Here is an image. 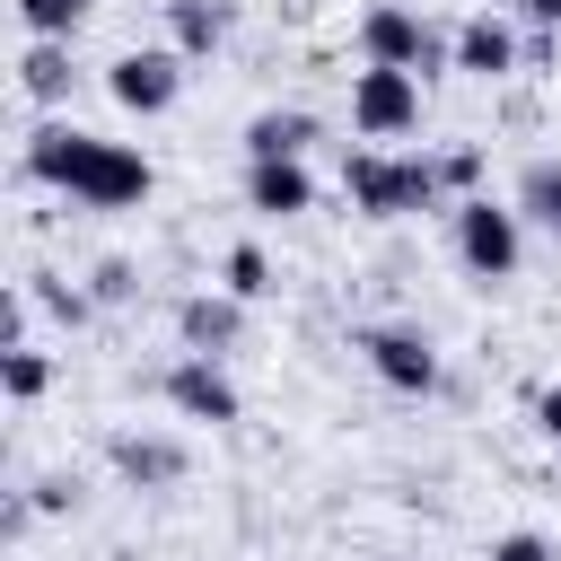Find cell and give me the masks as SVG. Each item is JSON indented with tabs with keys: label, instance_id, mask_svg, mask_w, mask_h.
Here are the masks:
<instances>
[{
	"label": "cell",
	"instance_id": "cell-1",
	"mask_svg": "<svg viewBox=\"0 0 561 561\" xmlns=\"http://www.w3.org/2000/svg\"><path fill=\"white\" fill-rule=\"evenodd\" d=\"M26 175L70 193L79 210H131L158 184L131 140H105V131H79V123H35L26 131Z\"/></svg>",
	"mask_w": 561,
	"mask_h": 561
},
{
	"label": "cell",
	"instance_id": "cell-25",
	"mask_svg": "<svg viewBox=\"0 0 561 561\" xmlns=\"http://www.w3.org/2000/svg\"><path fill=\"white\" fill-rule=\"evenodd\" d=\"M517 18H526V26H543V35H552V26H561V0H517Z\"/></svg>",
	"mask_w": 561,
	"mask_h": 561
},
{
	"label": "cell",
	"instance_id": "cell-9",
	"mask_svg": "<svg viewBox=\"0 0 561 561\" xmlns=\"http://www.w3.org/2000/svg\"><path fill=\"white\" fill-rule=\"evenodd\" d=\"M245 210H263V219H298V210H316V175H307V158H245Z\"/></svg>",
	"mask_w": 561,
	"mask_h": 561
},
{
	"label": "cell",
	"instance_id": "cell-8",
	"mask_svg": "<svg viewBox=\"0 0 561 561\" xmlns=\"http://www.w3.org/2000/svg\"><path fill=\"white\" fill-rule=\"evenodd\" d=\"M167 403L184 412V421H210V430H228L245 403H237V386H228V368L219 359H202V351H184L175 368H167Z\"/></svg>",
	"mask_w": 561,
	"mask_h": 561
},
{
	"label": "cell",
	"instance_id": "cell-14",
	"mask_svg": "<svg viewBox=\"0 0 561 561\" xmlns=\"http://www.w3.org/2000/svg\"><path fill=\"white\" fill-rule=\"evenodd\" d=\"M70 44L61 35H26V61H18V88L35 96V105H53V96H70Z\"/></svg>",
	"mask_w": 561,
	"mask_h": 561
},
{
	"label": "cell",
	"instance_id": "cell-13",
	"mask_svg": "<svg viewBox=\"0 0 561 561\" xmlns=\"http://www.w3.org/2000/svg\"><path fill=\"white\" fill-rule=\"evenodd\" d=\"M114 473L140 491H167V482H184V447L175 438H114Z\"/></svg>",
	"mask_w": 561,
	"mask_h": 561
},
{
	"label": "cell",
	"instance_id": "cell-20",
	"mask_svg": "<svg viewBox=\"0 0 561 561\" xmlns=\"http://www.w3.org/2000/svg\"><path fill=\"white\" fill-rule=\"evenodd\" d=\"M482 561H561V552H552L535 526H508V535H491V552H482Z\"/></svg>",
	"mask_w": 561,
	"mask_h": 561
},
{
	"label": "cell",
	"instance_id": "cell-19",
	"mask_svg": "<svg viewBox=\"0 0 561 561\" xmlns=\"http://www.w3.org/2000/svg\"><path fill=\"white\" fill-rule=\"evenodd\" d=\"M88 9H96V0H18V26H26V35H61V44H70V35L88 26Z\"/></svg>",
	"mask_w": 561,
	"mask_h": 561
},
{
	"label": "cell",
	"instance_id": "cell-24",
	"mask_svg": "<svg viewBox=\"0 0 561 561\" xmlns=\"http://www.w3.org/2000/svg\"><path fill=\"white\" fill-rule=\"evenodd\" d=\"M535 430L561 447V386H543V394H535Z\"/></svg>",
	"mask_w": 561,
	"mask_h": 561
},
{
	"label": "cell",
	"instance_id": "cell-7",
	"mask_svg": "<svg viewBox=\"0 0 561 561\" xmlns=\"http://www.w3.org/2000/svg\"><path fill=\"white\" fill-rule=\"evenodd\" d=\"M359 351H368L377 386H394V394H438V351H430V333H412V324H368Z\"/></svg>",
	"mask_w": 561,
	"mask_h": 561
},
{
	"label": "cell",
	"instance_id": "cell-4",
	"mask_svg": "<svg viewBox=\"0 0 561 561\" xmlns=\"http://www.w3.org/2000/svg\"><path fill=\"white\" fill-rule=\"evenodd\" d=\"M359 61H386V70H438V61H456V44H438L430 26H421V9H403V0H377L368 18H359Z\"/></svg>",
	"mask_w": 561,
	"mask_h": 561
},
{
	"label": "cell",
	"instance_id": "cell-16",
	"mask_svg": "<svg viewBox=\"0 0 561 561\" xmlns=\"http://www.w3.org/2000/svg\"><path fill=\"white\" fill-rule=\"evenodd\" d=\"M219 289H228V298H245V307H254V298H272V254H263L254 237H237V245H228V263H219Z\"/></svg>",
	"mask_w": 561,
	"mask_h": 561
},
{
	"label": "cell",
	"instance_id": "cell-23",
	"mask_svg": "<svg viewBox=\"0 0 561 561\" xmlns=\"http://www.w3.org/2000/svg\"><path fill=\"white\" fill-rule=\"evenodd\" d=\"M438 175H447V193H473V175H482V158H473V149H447V158H438Z\"/></svg>",
	"mask_w": 561,
	"mask_h": 561
},
{
	"label": "cell",
	"instance_id": "cell-6",
	"mask_svg": "<svg viewBox=\"0 0 561 561\" xmlns=\"http://www.w3.org/2000/svg\"><path fill=\"white\" fill-rule=\"evenodd\" d=\"M412 123H421V70H386V61L351 70V131L359 140H403Z\"/></svg>",
	"mask_w": 561,
	"mask_h": 561
},
{
	"label": "cell",
	"instance_id": "cell-22",
	"mask_svg": "<svg viewBox=\"0 0 561 561\" xmlns=\"http://www.w3.org/2000/svg\"><path fill=\"white\" fill-rule=\"evenodd\" d=\"M131 289H140V280H131V263H123V254H105V263H96V280H88V298H96V307H114V298H131Z\"/></svg>",
	"mask_w": 561,
	"mask_h": 561
},
{
	"label": "cell",
	"instance_id": "cell-12",
	"mask_svg": "<svg viewBox=\"0 0 561 561\" xmlns=\"http://www.w3.org/2000/svg\"><path fill=\"white\" fill-rule=\"evenodd\" d=\"M167 44H175L184 61H210V53L228 44V9H219V0H167Z\"/></svg>",
	"mask_w": 561,
	"mask_h": 561
},
{
	"label": "cell",
	"instance_id": "cell-18",
	"mask_svg": "<svg viewBox=\"0 0 561 561\" xmlns=\"http://www.w3.org/2000/svg\"><path fill=\"white\" fill-rule=\"evenodd\" d=\"M44 386H53V359H44L35 342H18V351H0V394H9V403H35Z\"/></svg>",
	"mask_w": 561,
	"mask_h": 561
},
{
	"label": "cell",
	"instance_id": "cell-2",
	"mask_svg": "<svg viewBox=\"0 0 561 561\" xmlns=\"http://www.w3.org/2000/svg\"><path fill=\"white\" fill-rule=\"evenodd\" d=\"M342 193H351L368 219H412V210H438V202H447V175H438V158H421V149H403V158L351 149V158H342Z\"/></svg>",
	"mask_w": 561,
	"mask_h": 561
},
{
	"label": "cell",
	"instance_id": "cell-21",
	"mask_svg": "<svg viewBox=\"0 0 561 561\" xmlns=\"http://www.w3.org/2000/svg\"><path fill=\"white\" fill-rule=\"evenodd\" d=\"M26 289H35L61 324H88V316H96V298H88V289H61V280H26Z\"/></svg>",
	"mask_w": 561,
	"mask_h": 561
},
{
	"label": "cell",
	"instance_id": "cell-11",
	"mask_svg": "<svg viewBox=\"0 0 561 561\" xmlns=\"http://www.w3.org/2000/svg\"><path fill=\"white\" fill-rule=\"evenodd\" d=\"M175 333H184V351L219 359V351L245 333V298H228V289H219V298H184V307H175Z\"/></svg>",
	"mask_w": 561,
	"mask_h": 561
},
{
	"label": "cell",
	"instance_id": "cell-15",
	"mask_svg": "<svg viewBox=\"0 0 561 561\" xmlns=\"http://www.w3.org/2000/svg\"><path fill=\"white\" fill-rule=\"evenodd\" d=\"M307 140H316V114H254L245 123V158H307Z\"/></svg>",
	"mask_w": 561,
	"mask_h": 561
},
{
	"label": "cell",
	"instance_id": "cell-17",
	"mask_svg": "<svg viewBox=\"0 0 561 561\" xmlns=\"http://www.w3.org/2000/svg\"><path fill=\"white\" fill-rule=\"evenodd\" d=\"M517 210H526L535 228H552V237H561V158H535V167H526V184H517Z\"/></svg>",
	"mask_w": 561,
	"mask_h": 561
},
{
	"label": "cell",
	"instance_id": "cell-3",
	"mask_svg": "<svg viewBox=\"0 0 561 561\" xmlns=\"http://www.w3.org/2000/svg\"><path fill=\"white\" fill-rule=\"evenodd\" d=\"M456 263H465L473 280H517V263H526L517 210L491 202V193H465V202H456Z\"/></svg>",
	"mask_w": 561,
	"mask_h": 561
},
{
	"label": "cell",
	"instance_id": "cell-5",
	"mask_svg": "<svg viewBox=\"0 0 561 561\" xmlns=\"http://www.w3.org/2000/svg\"><path fill=\"white\" fill-rule=\"evenodd\" d=\"M105 96L123 105V114H167L175 96H184V53L175 44H131V53H114L105 61Z\"/></svg>",
	"mask_w": 561,
	"mask_h": 561
},
{
	"label": "cell",
	"instance_id": "cell-10",
	"mask_svg": "<svg viewBox=\"0 0 561 561\" xmlns=\"http://www.w3.org/2000/svg\"><path fill=\"white\" fill-rule=\"evenodd\" d=\"M456 70H473V79H508V70H526V44H517V26L508 18H465L456 26Z\"/></svg>",
	"mask_w": 561,
	"mask_h": 561
}]
</instances>
